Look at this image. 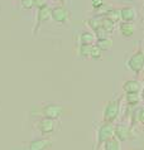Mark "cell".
<instances>
[{"instance_id": "obj_1", "label": "cell", "mask_w": 144, "mask_h": 150, "mask_svg": "<svg viewBox=\"0 0 144 150\" xmlns=\"http://www.w3.org/2000/svg\"><path fill=\"white\" fill-rule=\"evenodd\" d=\"M115 135V124L114 122H101L96 131V144L95 150L100 149L103 145Z\"/></svg>"}, {"instance_id": "obj_2", "label": "cell", "mask_w": 144, "mask_h": 150, "mask_svg": "<svg viewBox=\"0 0 144 150\" xmlns=\"http://www.w3.org/2000/svg\"><path fill=\"white\" fill-rule=\"evenodd\" d=\"M121 111V98H114L105 103L103 110V121L104 122H115Z\"/></svg>"}, {"instance_id": "obj_3", "label": "cell", "mask_w": 144, "mask_h": 150, "mask_svg": "<svg viewBox=\"0 0 144 150\" xmlns=\"http://www.w3.org/2000/svg\"><path fill=\"white\" fill-rule=\"evenodd\" d=\"M125 66L129 71L135 74V76H140L144 72V51L143 49H137L133 54H130V57L126 59Z\"/></svg>"}, {"instance_id": "obj_4", "label": "cell", "mask_w": 144, "mask_h": 150, "mask_svg": "<svg viewBox=\"0 0 144 150\" xmlns=\"http://www.w3.org/2000/svg\"><path fill=\"white\" fill-rule=\"evenodd\" d=\"M58 120L51 119V117H42L37 124L38 130L42 135H51L58 129Z\"/></svg>"}, {"instance_id": "obj_5", "label": "cell", "mask_w": 144, "mask_h": 150, "mask_svg": "<svg viewBox=\"0 0 144 150\" xmlns=\"http://www.w3.org/2000/svg\"><path fill=\"white\" fill-rule=\"evenodd\" d=\"M114 136H115L120 143L133 140L134 139L133 127L129 126V125H125V124H118V125H115V135Z\"/></svg>"}, {"instance_id": "obj_6", "label": "cell", "mask_w": 144, "mask_h": 150, "mask_svg": "<svg viewBox=\"0 0 144 150\" xmlns=\"http://www.w3.org/2000/svg\"><path fill=\"white\" fill-rule=\"evenodd\" d=\"M65 114V107L58 103H48V105L43 106L42 109V115L43 117H51L58 120L61 116Z\"/></svg>"}, {"instance_id": "obj_7", "label": "cell", "mask_w": 144, "mask_h": 150, "mask_svg": "<svg viewBox=\"0 0 144 150\" xmlns=\"http://www.w3.org/2000/svg\"><path fill=\"white\" fill-rule=\"evenodd\" d=\"M71 18V13L65 5H57L52 8V19L58 24H66Z\"/></svg>"}, {"instance_id": "obj_8", "label": "cell", "mask_w": 144, "mask_h": 150, "mask_svg": "<svg viewBox=\"0 0 144 150\" xmlns=\"http://www.w3.org/2000/svg\"><path fill=\"white\" fill-rule=\"evenodd\" d=\"M49 19H52V8L49 5H46L41 9H38L37 11V24H36V28L33 29V35H37L38 30H39L41 25L46 22H48Z\"/></svg>"}, {"instance_id": "obj_9", "label": "cell", "mask_w": 144, "mask_h": 150, "mask_svg": "<svg viewBox=\"0 0 144 150\" xmlns=\"http://www.w3.org/2000/svg\"><path fill=\"white\" fill-rule=\"evenodd\" d=\"M137 18H138V11L134 6L126 5L120 8V22L134 23Z\"/></svg>"}, {"instance_id": "obj_10", "label": "cell", "mask_w": 144, "mask_h": 150, "mask_svg": "<svg viewBox=\"0 0 144 150\" xmlns=\"http://www.w3.org/2000/svg\"><path fill=\"white\" fill-rule=\"evenodd\" d=\"M53 141L49 137H41V139L32 140L28 145L27 150H48L52 146Z\"/></svg>"}, {"instance_id": "obj_11", "label": "cell", "mask_w": 144, "mask_h": 150, "mask_svg": "<svg viewBox=\"0 0 144 150\" xmlns=\"http://www.w3.org/2000/svg\"><path fill=\"white\" fill-rule=\"evenodd\" d=\"M124 93H140L143 90V82L139 80H126L121 86Z\"/></svg>"}, {"instance_id": "obj_12", "label": "cell", "mask_w": 144, "mask_h": 150, "mask_svg": "<svg viewBox=\"0 0 144 150\" xmlns=\"http://www.w3.org/2000/svg\"><path fill=\"white\" fill-rule=\"evenodd\" d=\"M119 28V33L124 37V38H132L135 33V25L134 23H126V22H120L118 24Z\"/></svg>"}, {"instance_id": "obj_13", "label": "cell", "mask_w": 144, "mask_h": 150, "mask_svg": "<svg viewBox=\"0 0 144 150\" xmlns=\"http://www.w3.org/2000/svg\"><path fill=\"white\" fill-rule=\"evenodd\" d=\"M78 43L80 44H95L96 37L94 34V32H88V30L82 32L78 37Z\"/></svg>"}, {"instance_id": "obj_14", "label": "cell", "mask_w": 144, "mask_h": 150, "mask_svg": "<svg viewBox=\"0 0 144 150\" xmlns=\"http://www.w3.org/2000/svg\"><path fill=\"white\" fill-rule=\"evenodd\" d=\"M134 124H142L144 125V110L143 107H135L132 112V125L130 126L134 127Z\"/></svg>"}, {"instance_id": "obj_15", "label": "cell", "mask_w": 144, "mask_h": 150, "mask_svg": "<svg viewBox=\"0 0 144 150\" xmlns=\"http://www.w3.org/2000/svg\"><path fill=\"white\" fill-rule=\"evenodd\" d=\"M103 19H104V16H103V15H97V14H95V15H92L91 18H88V19H87L86 24L91 28V30L94 32V30H96V29H99L100 27H103Z\"/></svg>"}, {"instance_id": "obj_16", "label": "cell", "mask_w": 144, "mask_h": 150, "mask_svg": "<svg viewBox=\"0 0 144 150\" xmlns=\"http://www.w3.org/2000/svg\"><path fill=\"white\" fill-rule=\"evenodd\" d=\"M124 100L126 102V105L129 107H137L139 105V102H140V93H125L124 95Z\"/></svg>"}, {"instance_id": "obj_17", "label": "cell", "mask_w": 144, "mask_h": 150, "mask_svg": "<svg viewBox=\"0 0 144 150\" xmlns=\"http://www.w3.org/2000/svg\"><path fill=\"white\" fill-rule=\"evenodd\" d=\"M104 16L105 18H108L109 20H111V22H114L115 24H119L120 23V9H116V8L110 6Z\"/></svg>"}, {"instance_id": "obj_18", "label": "cell", "mask_w": 144, "mask_h": 150, "mask_svg": "<svg viewBox=\"0 0 144 150\" xmlns=\"http://www.w3.org/2000/svg\"><path fill=\"white\" fill-rule=\"evenodd\" d=\"M101 148H103V150H121V143L114 136L110 140H108Z\"/></svg>"}, {"instance_id": "obj_19", "label": "cell", "mask_w": 144, "mask_h": 150, "mask_svg": "<svg viewBox=\"0 0 144 150\" xmlns=\"http://www.w3.org/2000/svg\"><path fill=\"white\" fill-rule=\"evenodd\" d=\"M95 44H96L97 47H99L103 52H105V51H109V49L113 48L114 42H113L111 37H109V38H105V39H97Z\"/></svg>"}, {"instance_id": "obj_20", "label": "cell", "mask_w": 144, "mask_h": 150, "mask_svg": "<svg viewBox=\"0 0 144 150\" xmlns=\"http://www.w3.org/2000/svg\"><path fill=\"white\" fill-rule=\"evenodd\" d=\"M94 44H80L78 45V56L81 58H90V53H91V48Z\"/></svg>"}, {"instance_id": "obj_21", "label": "cell", "mask_w": 144, "mask_h": 150, "mask_svg": "<svg viewBox=\"0 0 144 150\" xmlns=\"http://www.w3.org/2000/svg\"><path fill=\"white\" fill-rule=\"evenodd\" d=\"M103 54H104V52L101 51V49L97 47L96 44L92 45L91 53H90V58H91V59H94V61H100V59H103Z\"/></svg>"}, {"instance_id": "obj_22", "label": "cell", "mask_w": 144, "mask_h": 150, "mask_svg": "<svg viewBox=\"0 0 144 150\" xmlns=\"http://www.w3.org/2000/svg\"><path fill=\"white\" fill-rule=\"evenodd\" d=\"M116 24L114 23V22H111V20H109L108 18H105L104 16V19H103V28L104 29H106V30L110 33V34H113L114 33V30L116 29Z\"/></svg>"}, {"instance_id": "obj_23", "label": "cell", "mask_w": 144, "mask_h": 150, "mask_svg": "<svg viewBox=\"0 0 144 150\" xmlns=\"http://www.w3.org/2000/svg\"><path fill=\"white\" fill-rule=\"evenodd\" d=\"M94 34L96 37V40L97 39H105V38H109L110 35V33L106 30V29H104L103 27H100L99 29H96V30H94Z\"/></svg>"}, {"instance_id": "obj_24", "label": "cell", "mask_w": 144, "mask_h": 150, "mask_svg": "<svg viewBox=\"0 0 144 150\" xmlns=\"http://www.w3.org/2000/svg\"><path fill=\"white\" fill-rule=\"evenodd\" d=\"M20 4H22V8L25 10H29V9H32V8H34V0H22Z\"/></svg>"}, {"instance_id": "obj_25", "label": "cell", "mask_w": 144, "mask_h": 150, "mask_svg": "<svg viewBox=\"0 0 144 150\" xmlns=\"http://www.w3.org/2000/svg\"><path fill=\"white\" fill-rule=\"evenodd\" d=\"M90 4L92 6V9L97 10V9H100V8L103 6L105 3H104V0H90Z\"/></svg>"}, {"instance_id": "obj_26", "label": "cell", "mask_w": 144, "mask_h": 150, "mask_svg": "<svg viewBox=\"0 0 144 150\" xmlns=\"http://www.w3.org/2000/svg\"><path fill=\"white\" fill-rule=\"evenodd\" d=\"M46 5H48L47 0H34V6L37 9H41V8H43Z\"/></svg>"}, {"instance_id": "obj_27", "label": "cell", "mask_w": 144, "mask_h": 150, "mask_svg": "<svg viewBox=\"0 0 144 150\" xmlns=\"http://www.w3.org/2000/svg\"><path fill=\"white\" fill-rule=\"evenodd\" d=\"M66 1H67V0H58V3H60L61 5H65V4H66Z\"/></svg>"}, {"instance_id": "obj_28", "label": "cell", "mask_w": 144, "mask_h": 150, "mask_svg": "<svg viewBox=\"0 0 144 150\" xmlns=\"http://www.w3.org/2000/svg\"><path fill=\"white\" fill-rule=\"evenodd\" d=\"M143 82H144V76H143Z\"/></svg>"}, {"instance_id": "obj_29", "label": "cell", "mask_w": 144, "mask_h": 150, "mask_svg": "<svg viewBox=\"0 0 144 150\" xmlns=\"http://www.w3.org/2000/svg\"><path fill=\"white\" fill-rule=\"evenodd\" d=\"M143 87H144V82H143Z\"/></svg>"}, {"instance_id": "obj_30", "label": "cell", "mask_w": 144, "mask_h": 150, "mask_svg": "<svg viewBox=\"0 0 144 150\" xmlns=\"http://www.w3.org/2000/svg\"><path fill=\"white\" fill-rule=\"evenodd\" d=\"M143 110H144V106H143Z\"/></svg>"}, {"instance_id": "obj_31", "label": "cell", "mask_w": 144, "mask_h": 150, "mask_svg": "<svg viewBox=\"0 0 144 150\" xmlns=\"http://www.w3.org/2000/svg\"><path fill=\"white\" fill-rule=\"evenodd\" d=\"M20 1H22V0H20Z\"/></svg>"}]
</instances>
